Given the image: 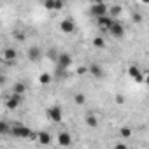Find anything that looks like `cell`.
I'll return each mask as SVG.
<instances>
[{"label": "cell", "mask_w": 149, "mask_h": 149, "mask_svg": "<svg viewBox=\"0 0 149 149\" xmlns=\"http://www.w3.org/2000/svg\"><path fill=\"white\" fill-rule=\"evenodd\" d=\"M11 135L16 137V139H32V140L37 139V133H33L28 126H25L21 123H14L11 126Z\"/></svg>", "instance_id": "obj_1"}, {"label": "cell", "mask_w": 149, "mask_h": 149, "mask_svg": "<svg viewBox=\"0 0 149 149\" xmlns=\"http://www.w3.org/2000/svg\"><path fill=\"white\" fill-rule=\"evenodd\" d=\"M90 13H91L97 19H98V18H102V16H109V6H107V4H104V2H95V4L91 6Z\"/></svg>", "instance_id": "obj_2"}, {"label": "cell", "mask_w": 149, "mask_h": 149, "mask_svg": "<svg viewBox=\"0 0 149 149\" xmlns=\"http://www.w3.org/2000/svg\"><path fill=\"white\" fill-rule=\"evenodd\" d=\"M47 118H49L53 123L60 125V123H61V119H63L61 107H60V105H53V107H49V109H47Z\"/></svg>", "instance_id": "obj_3"}, {"label": "cell", "mask_w": 149, "mask_h": 149, "mask_svg": "<svg viewBox=\"0 0 149 149\" xmlns=\"http://www.w3.org/2000/svg\"><path fill=\"white\" fill-rule=\"evenodd\" d=\"M56 67L61 68V70L70 68V67H72V56H70L68 53H60V56H58V60H56Z\"/></svg>", "instance_id": "obj_4"}, {"label": "cell", "mask_w": 149, "mask_h": 149, "mask_svg": "<svg viewBox=\"0 0 149 149\" xmlns=\"http://www.w3.org/2000/svg\"><path fill=\"white\" fill-rule=\"evenodd\" d=\"M125 26H123V23H119L118 19H114V23H112V26H111V30H109V33L114 37V39H121L123 35H125Z\"/></svg>", "instance_id": "obj_5"}, {"label": "cell", "mask_w": 149, "mask_h": 149, "mask_svg": "<svg viewBox=\"0 0 149 149\" xmlns=\"http://www.w3.org/2000/svg\"><path fill=\"white\" fill-rule=\"evenodd\" d=\"M56 142H58V146H61V147H70V144H72V135H70V132H60V133L56 135Z\"/></svg>", "instance_id": "obj_6"}, {"label": "cell", "mask_w": 149, "mask_h": 149, "mask_svg": "<svg viewBox=\"0 0 149 149\" xmlns=\"http://www.w3.org/2000/svg\"><path fill=\"white\" fill-rule=\"evenodd\" d=\"M60 30L63 33H72L74 30H76V21H74L72 18H65L60 21Z\"/></svg>", "instance_id": "obj_7"}, {"label": "cell", "mask_w": 149, "mask_h": 149, "mask_svg": "<svg viewBox=\"0 0 149 149\" xmlns=\"http://www.w3.org/2000/svg\"><path fill=\"white\" fill-rule=\"evenodd\" d=\"M26 56H28L30 61H39L42 58V49L39 46H30L28 51H26Z\"/></svg>", "instance_id": "obj_8"}, {"label": "cell", "mask_w": 149, "mask_h": 149, "mask_svg": "<svg viewBox=\"0 0 149 149\" xmlns=\"http://www.w3.org/2000/svg\"><path fill=\"white\" fill-rule=\"evenodd\" d=\"M97 23H98V28H100V30L109 32L111 26H112V23H114V18H111V16H102V18L97 19Z\"/></svg>", "instance_id": "obj_9"}, {"label": "cell", "mask_w": 149, "mask_h": 149, "mask_svg": "<svg viewBox=\"0 0 149 149\" xmlns=\"http://www.w3.org/2000/svg\"><path fill=\"white\" fill-rule=\"evenodd\" d=\"M63 7H65V4L61 0H47V2H44V9H47V11H61Z\"/></svg>", "instance_id": "obj_10"}, {"label": "cell", "mask_w": 149, "mask_h": 149, "mask_svg": "<svg viewBox=\"0 0 149 149\" xmlns=\"http://www.w3.org/2000/svg\"><path fill=\"white\" fill-rule=\"evenodd\" d=\"M21 100H23V97H19V95H14V93H13V95L6 100V107H7V109H11V111H13V109H18V105L21 104Z\"/></svg>", "instance_id": "obj_11"}, {"label": "cell", "mask_w": 149, "mask_h": 149, "mask_svg": "<svg viewBox=\"0 0 149 149\" xmlns=\"http://www.w3.org/2000/svg\"><path fill=\"white\" fill-rule=\"evenodd\" d=\"M16 56H18V51H16L14 47H6V49L2 51V58H4V61H7V63L14 61Z\"/></svg>", "instance_id": "obj_12"}, {"label": "cell", "mask_w": 149, "mask_h": 149, "mask_svg": "<svg viewBox=\"0 0 149 149\" xmlns=\"http://www.w3.org/2000/svg\"><path fill=\"white\" fill-rule=\"evenodd\" d=\"M84 121H86V125H88L90 128H98V118H97L93 112H88L86 118H84Z\"/></svg>", "instance_id": "obj_13"}, {"label": "cell", "mask_w": 149, "mask_h": 149, "mask_svg": "<svg viewBox=\"0 0 149 149\" xmlns=\"http://www.w3.org/2000/svg\"><path fill=\"white\" fill-rule=\"evenodd\" d=\"M37 140H39L42 146H47V144H51L53 137H51L47 132H39V133H37Z\"/></svg>", "instance_id": "obj_14"}, {"label": "cell", "mask_w": 149, "mask_h": 149, "mask_svg": "<svg viewBox=\"0 0 149 149\" xmlns=\"http://www.w3.org/2000/svg\"><path fill=\"white\" fill-rule=\"evenodd\" d=\"M90 74H91L93 77H102L104 76V70H102V67L98 63H91L90 65Z\"/></svg>", "instance_id": "obj_15"}, {"label": "cell", "mask_w": 149, "mask_h": 149, "mask_svg": "<svg viewBox=\"0 0 149 149\" xmlns=\"http://www.w3.org/2000/svg\"><path fill=\"white\" fill-rule=\"evenodd\" d=\"M25 91H26L25 83H14V84H13V93H14V95L23 97V95H25Z\"/></svg>", "instance_id": "obj_16"}, {"label": "cell", "mask_w": 149, "mask_h": 149, "mask_svg": "<svg viewBox=\"0 0 149 149\" xmlns=\"http://www.w3.org/2000/svg\"><path fill=\"white\" fill-rule=\"evenodd\" d=\"M126 72H128V76H130L132 79H137V77L140 76V74H142V70H140L137 65H130V67L126 68Z\"/></svg>", "instance_id": "obj_17"}, {"label": "cell", "mask_w": 149, "mask_h": 149, "mask_svg": "<svg viewBox=\"0 0 149 149\" xmlns=\"http://www.w3.org/2000/svg\"><path fill=\"white\" fill-rule=\"evenodd\" d=\"M132 133H133V132H132L130 126H121V128H119V135H121L123 139H130Z\"/></svg>", "instance_id": "obj_18"}, {"label": "cell", "mask_w": 149, "mask_h": 149, "mask_svg": "<svg viewBox=\"0 0 149 149\" xmlns=\"http://www.w3.org/2000/svg\"><path fill=\"white\" fill-rule=\"evenodd\" d=\"M46 56H47V58H49L51 61H54V63H56V60H58V56H60V53H58V51H56L54 47H51V49H49V51L46 53Z\"/></svg>", "instance_id": "obj_19"}, {"label": "cell", "mask_w": 149, "mask_h": 149, "mask_svg": "<svg viewBox=\"0 0 149 149\" xmlns=\"http://www.w3.org/2000/svg\"><path fill=\"white\" fill-rule=\"evenodd\" d=\"M121 14V6H111L109 7V16L114 18V16H119Z\"/></svg>", "instance_id": "obj_20"}, {"label": "cell", "mask_w": 149, "mask_h": 149, "mask_svg": "<svg viewBox=\"0 0 149 149\" xmlns=\"http://www.w3.org/2000/svg\"><path fill=\"white\" fill-rule=\"evenodd\" d=\"M51 79H53V77L49 76L47 72H44V74H40V76H39V83H40V84H49Z\"/></svg>", "instance_id": "obj_21"}, {"label": "cell", "mask_w": 149, "mask_h": 149, "mask_svg": "<svg viewBox=\"0 0 149 149\" xmlns=\"http://www.w3.org/2000/svg\"><path fill=\"white\" fill-rule=\"evenodd\" d=\"M74 102H76L77 105H84V102H86L84 93H76V95H74Z\"/></svg>", "instance_id": "obj_22"}, {"label": "cell", "mask_w": 149, "mask_h": 149, "mask_svg": "<svg viewBox=\"0 0 149 149\" xmlns=\"http://www.w3.org/2000/svg\"><path fill=\"white\" fill-rule=\"evenodd\" d=\"M93 46L95 47H105V40H104V37H93Z\"/></svg>", "instance_id": "obj_23"}, {"label": "cell", "mask_w": 149, "mask_h": 149, "mask_svg": "<svg viewBox=\"0 0 149 149\" xmlns=\"http://www.w3.org/2000/svg\"><path fill=\"white\" fill-rule=\"evenodd\" d=\"M88 72H90V67H84V65L77 67V74H79V76H83V74H88Z\"/></svg>", "instance_id": "obj_24"}, {"label": "cell", "mask_w": 149, "mask_h": 149, "mask_svg": "<svg viewBox=\"0 0 149 149\" xmlns=\"http://www.w3.org/2000/svg\"><path fill=\"white\" fill-rule=\"evenodd\" d=\"M0 130H2L4 133H7V132H11V128H9V125H7L6 121H2V123H0Z\"/></svg>", "instance_id": "obj_25"}, {"label": "cell", "mask_w": 149, "mask_h": 149, "mask_svg": "<svg viewBox=\"0 0 149 149\" xmlns=\"http://www.w3.org/2000/svg\"><path fill=\"white\" fill-rule=\"evenodd\" d=\"M132 19H133V23H142V14H132Z\"/></svg>", "instance_id": "obj_26"}, {"label": "cell", "mask_w": 149, "mask_h": 149, "mask_svg": "<svg viewBox=\"0 0 149 149\" xmlns=\"http://www.w3.org/2000/svg\"><path fill=\"white\" fill-rule=\"evenodd\" d=\"M112 149H128V146H126L125 142H118V144H114Z\"/></svg>", "instance_id": "obj_27"}, {"label": "cell", "mask_w": 149, "mask_h": 149, "mask_svg": "<svg viewBox=\"0 0 149 149\" xmlns=\"http://www.w3.org/2000/svg\"><path fill=\"white\" fill-rule=\"evenodd\" d=\"M116 104L123 105V104H125V97H123V95H118V97H116Z\"/></svg>", "instance_id": "obj_28"}, {"label": "cell", "mask_w": 149, "mask_h": 149, "mask_svg": "<svg viewBox=\"0 0 149 149\" xmlns=\"http://www.w3.org/2000/svg\"><path fill=\"white\" fill-rule=\"evenodd\" d=\"M146 84L149 86V74H147V76H146Z\"/></svg>", "instance_id": "obj_29"}]
</instances>
